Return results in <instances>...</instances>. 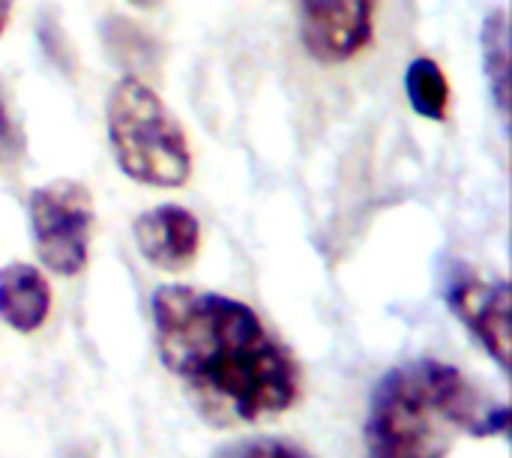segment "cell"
Listing matches in <instances>:
<instances>
[{"label": "cell", "instance_id": "obj_10", "mask_svg": "<svg viewBox=\"0 0 512 458\" xmlns=\"http://www.w3.org/2000/svg\"><path fill=\"white\" fill-rule=\"evenodd\" d=\"M405 90H408L411 108L420 117L435 120V123L447 120V111H450V81H447L444 69L432 57H417L408 66Z\"/></svg>", "mask_w": 512, "mask_h": 458}, {"label": "cell", "instance_id": "obj_3", "mask_svg": "<svg viewBox=\"0 0 512 458\" xmlns=\"http://www.w3.org/2000/svg\"><path fill=\"white\" fill-rule=\"evenodd\" d=\"M108 144L117 168L153 189H180L192 174V150L180 120L162 96L135 75L114 84L105 108Z\"/></svg>", "mask_w": 512, "mask_h": 458}, {"label": "cell", "instance_id": "obj_11", "mask_svg": "<svg viewBox=\"0 0 512 458\" xmlns=\"http://www.w3.org/2000/svg\"><path fill=\"white\" fill-rule=\"evenodd\" d=\"M27 162V135L12 108L9 90L0 81V177H18Z\"/></svg>", "mask_w": 512, "mask_h": 458}, {"label": "cell", "instance_id": "obj_2", "mask_svg": "<svg viewBox=\"0 0 512 458\" xmlns=\"http://www.w3.org/2000/svg\"><path fill=\"white\" fill-rule=\"evenodd\" d=\"M507 420V405H486L456 366L417 360L375 387L366 444L372 458H447L459 435H504Z\"/></svg>", "mask_w": 512, "mask_h": 458}, {"label": "cell", "instance_id": "obj_14", "mask_svg": "<svg viewBox=\"0 0 512 458\" xmlns=\"http://www.w3.org/2000/svg\"><path fill=\"white\" fill-rule=\"evenodd\" d=\"M126 3H132V6H138V9H156L162 0H126Z\"/></svg>", "mask_w": 512, "mask_h": 458}, {"label": "cell", "instance_id": "obj_15", "mask_svg": "<svg viewBox=\"0 0 512 458\" xmlns=\"http://www.w3.org/2000/svg\"><path fill=\"white\" fill-rule=\"evenodd\" d=\"M69 458H87V456H84L81 450H75V453H72V456H69Z\"/></svg>", "mask_w": 512, "mask_h": 458}, {"label": "cell", "instance_id": "obj_6", "mask_svg": "<svg viewBox=\"0 0 512 458\" xmlns=\"http://www.w3.org/2000/svg\"><path fill=\"white\" fill-rule=\"evenodd\" d=\"M447 303L456 318L480 339L486 354L507 372L510 369V285L495 276L462 270L447 285Z\"/></svg>", "mask_w": 512, "mask_h": 458}, {"label": "cell", "instance_id": "obj_12", "mask_svg": "<svg viewBox=\"0 0 512 458\" xmlns=\"http://www.w3.org/2000/svg\"><path fill=\"white\" fill-rule=\"evenodd\" d=\"M225 458H312L303 447L291 444V441H270V438H261V441H252V444H243V447H234L228 450Z\"/></svg>", "mask_w": 512, "mask_h": 458}, {"label": "cell", "instance_id": "obj_5", "mask_svg": "<svg viewBox=\"0 0 512 458\" xmlns=\"http://www.w3.org/2000/svg\"><path fill=\"white\" fill-rule=\"evenodd\" d=\"M375 30V0H300V36L312 60L345 63Z\"/></svg>", "mask_w": 512, "mask_h": 458}, {"label": "cell", "instance_id": "obj_13", "mask_svg": "<svg viewBox=\"0 0 512 458\" xmlns=\"http://www.w3.org/2000/svg\"><path fill=\"white\" fill-rule=\"evenodd\" d=\"M9 15H12V0H0V36L9 24Z\"/></svg>", "mask_w": 512, "mask_h": 458}, {"label": "cell", "instance_id": "obj_7", "mask_svg": "<svg viewBox=\"0 0 512 458\" xmlns=\"http://www.w3.org/2000/svg\"><path fill=\"white\" fill-rule=\"evenodd\" d=\"M141 258L159 270H186L201 249V222L180 204H159L144 210L132 225Z\"/></svg>", "mask_w": 512, "mask_h": 458}, {"label": "cell", "instance_id": "obj_4", "mask_svg": "<svg viewBox=\"0 0 512 458\" xmlns=\"http://www.w3.org/2000/svg\"><path fill=\"white\" fill-rule=\"evenodd\" d=\"M30 237L39 261L57 276H78L90 258L93 195L72 177H57L30 192Z\"/></svg>", "mask_w": 512, "mask_h": 458}, {"label": "cell", "instance_id": "obj_8", "mask_svg": "<svg viewBox=\"0 0 512 458\" xmlns=\"http://www.w3.org/2000/svg\"><path fill=\"white\" fill-rule=\"evenodd\" d=\"M51 312V285L33 264L0 267V321L15 333H36Z\"/></svg>", "mask_w": 512, "mask_h": 458}, {"label": "cell", "instance_id": "obj_1", "mask_svg": "<svg viewBox=\"0 0 512 458\" xmlns=\"http://www.w3.org/2000/svg\"><path fill=\"white\" fill-rule=\"evenodd\" d=\"M150 309L165 369L213 420L255 423L297 402L294 357L246 303L192 285H159Z\"/></svg>", "mask_w": 512, "mask_h": 458}, {"label": "cell", "instance_id": "obj_9", "mask_svg": "<svg viewBox=\"0 0 512 458\" xmlns=\"http://www.w3.org/2000/svg\"><path fill=\"white\" fill-rule=\"evenodd\" d=\"M480 45H483V69L489 78L492 99H495L501 117L507 120V111H510V21H507L504 9H492L486 15Z\"/></svg>", "mask_w": 512, "mask_h": 458}]
</instances>
